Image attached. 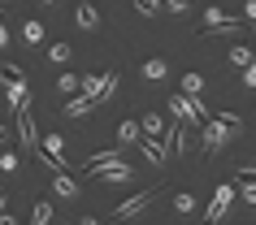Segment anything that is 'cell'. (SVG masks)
I'll return each instance as SVG.
<instances>
[{"label": "cell", "mask_w": 256, "mask_h": 225, "mask_svg": "<svg viewBox=\"0 0 256 225\" xmlns=\"http://www.w3.org/2000/svg\"><path fill=\"white\" fill-rule=\"evenodd\" d=\"M82 91L100 104V100H108V95L118 91V74H92V78H82Z\"/></svg>", "instance_id": "obj_1"}, {"label": "cell", "mask_w": 256, "mask_h": 225, "mask_svg": "<svg viewBox=\"0 0 256 225\" xmlns=\"http://www.w3.org/2000/svg\"><path fill=\"white\" fill-rule=\"evenodd\" d=\"M152 199H156V186H148V191H139V195H130L126 204H118V208H113V221H126V217H139V212L148 208Z\"/></svg>", "instance_id": "obj_2"}, {"label": "cell", "mask_w": 256, "mask_h": 225, "mask_svg": "<svg viewBox=\"0 0 256 225\" xmlns=\"http://www.w3.org/2000/svg\"><path fill=\"white\" fill-rule=\"evenodd\" d=\"M92 178H104V182H130V165L126 160H104V165H96V169H87Z\"/></svg>", "instance_id": "obj_3"}, {"label": "cell", "mask_w": 256, "mask_h": 225, "mask_svg": "<svg viewBox=\"0 0 256 225\" xmlns=\"http://www.w3.org/2000/svg\"><path fill=\"white\" fill-rule=\"evenodd\" d=\"M234 130V126H226V121L222 117H213V121H204V152H208V156H213L217 147L226 143V134Z\"/></svg>", "instance_id": "obj_4"}, {"label": "cell", "mask_w": 256, "mask_h": 225, "mask_svg": "<svg viewBox=\"0 0 256 225\" xmlns=\"http://www.w3.org/2000/svg\"><path fill=\"white\" fill-rule=\"evenodd\" d=\"M230 199H234V186H217V195H213V204H208V212H204V221H222L226 208H230Z\"/></svg>", "instance_id": "obj_5"}, {"label": "cell", "mask_w": 256, "mask_h": 225, "mask_svg": "<svg viewBox=\"0 0 256 225\" xmlns=\"http://www.w3.org/2000/svg\"><path fill=\"white\" fill-rule=\"evenodd\" d=\"M18 130H22V147H35V121H30V100L18 108Z\"/></svg>", "instance_id": "obj_6"}, {"label": "cell", "mask_w": 256, "mask_h": 225, "mask_svg": "<svg viewBox=\"0 0 256 225\" xmlns=\"http://www.w3.org/2000/svg\"><path fill=\"white\" fill-rule=\"evenodd\" d=\"M92 108H96V100H92V95H87V91H82V95H74V100H70V104H66V117H87Z\"/></svg>", "instance_id": "obj_7"}, {"label": "cell", "mask_w": 256, "mask_h": 225, "mask_svg": "<svg viewBox=\"0 0 256 225\" xmlns=\"http://www.w3.org/2000/svg\"><path fill=\"white\" fill-rule=\"evenodd\" d=\"M74 17H78L82 30H96V26H100V13H96L92 4H78V9H74Z\"/></svg>", "instance_id": "obj_8"}, {"label": "cell", "mask_w": 256, "mask_h": 225, "mask_svg": "<svg viewBox=\"0 0 256 225\" xmlns=\"http://www.w3.org/2000/svg\"><path fill=\"white\" fill-rule=\"evenodd\" d=\"M56 195H61V199H74V195H78V186H74V178H70L66 169H56Z\"/></svg>", "instance_id": "obj_9"}, {"label": "cell", "mask_w": 256, "mask_h": 225, "mask_svg": "<svg viewBox=\"0 0 256 225\" xmlns=\"http://www.w3.org/2000/svg\"><path fill=\"white\" fill-rule=\"evenodd\" d=\"M144 156H148L152 165H165V147L156 143V139H152V134H148V139H144Z\"/></svg>", "instance_id": "obj_10"}, {"label": "cell", "mask_w": 256, "mask_h": 225, "mask_svg": "<svg viewBox=\"0 0 256 225\" xmlns=\"http://www.w3.org/2000/svg\"><path fill=\"white\" fill-rule=\"evenodd\" d=\"M139 126H144V134H152V139H156V134L165 130V121L156 117V113H144V121H139Z\"/></svg>", "instance_id": "obj_11"}, {"label": "cell", "mask_w": 256, "mask_h": 225, "mask_svg": "<svg viewBox=\"0 0 256 225\" xmlns=\"http://www.w3.org/2000/svg\"><path fill=\"white\" fill-rule=\"evenodd\" d=\"M56 87H61L66 95H74V91H82V78H78V74H61V78H56Z\"/></svg>", "instance_id": "obj_12"}, {"label": "cell", "mask_w": 256, "mask_h": 225, "mask_svg": "<svg viewBox=\"0 0 256 225\" xmlns=\"http://www.w3.org/2000/svg\"><path fill=\"white\" fill-rule=\"evenodd\" d=\"M230 61H234V65H252V48H243V43H234V48H230Z\"/></svg>", "instance_id": "obj_13"}, {"label": "cell", "mask_w": 256, "mask_h": 225, "mask_svg": "<svg viewBox=\"0 0 256 225\" xmlns=\"http://www.w3.org/2000/svg\"><path fill=\"white\" fill-rule=\"evenodd\" d=\"M139 121H122V143H139Z\"/></svg>", "instance_id": "obj_14"}, {"label": "cell", "mask_w": 256, "mask_h": 225, "mask_svg": "<svg viewBox=\"0 0 256 225\" xmlns=\"http://www.w3.org/2000/svg\"><path fill=\"white\" fill-rule=\"evenodd\" d=\"M200 87H204L200 74H187V78H182V95H200Z\"/></svg>", "instance_id": "obj_15"}, {"label": "cell", "mask_w": 256, "mask_h": 225, "mask_svg": "<svg viewBox=\"0 0 256 225\" xmlns=\"http://www.w3.org/2000/svg\"><path fill=\"white\" fill-rule=\"evenodd\" d=\"M144 78H165V61H156V56H152L148 65H144Z\"/></svg>", "instance_id": "obj_16"}, {"label": "cell", "mask_w": 256, "mask_h": 225, "mask_svg": "<svg viewBox=\"0 0 256 225\" xmlns=\"http://www.w3.org/2000/svg\"><path fill=\"white\" fill-rule=\"evenodd\" d=\"M217 22H230V13H222V9H204V26H217Z\"/></svg>", "instance_id": "obj_17"}, {"label": "cell", "mask_w": 256, "mask_h": 225, "mask_svg": "<svg viewBox=\"0 0 256 225\" xmlns=\"http://www.w3.org/2000/svg\"><path fill=\"white\" fill-rule=\"evenodd\" d=\"M22 35H26L30 43H40V39H44V26H40V22H26V26H22Z\"/></svg>", "instance_id": "obj_18"}, {"label": "cell", "mask_w": 256, "mask_h": 225, "mask_svg": "<svg viewBox=\"0 0 256 225\" xmlns=\"http://www.w3.org/2000/svg\"><path fill=\"white\" fill-rule=\"evenodd\" d=\"M35 221H44V225L52 221V204H44V199H40V204H35Z\"/></svg>", "instance_id": "obj_19"}, {"label": "cell", "mask_w": 256, "mask_h": 225, "mask_svg": "<svg viewBox=\"0 0 256 225\" xmlns=\"http://www.w3.org/2000/svg\"><path fill=\"white\" fill-rule=\"evenodd\" d=\"M0 78H4V82H22V69H18V65H0Z\"/></svg>", "instance_id": "obj_20"}, {"label": "cell", "mask_w": 256, "mask_h": 225, "mask_svg": "<svg viewBox=\"0 0 256 225\" xmlns=\"http://www.w3.org/2000/svg\"><path fill=\"white\" fill-rule=\"evenodd\" d=\"M174 208H178V212H191V208H196V199L182 191V195H174Z\"/></svg>", "instance_id": "obj_21"}, {"label": "cell", "mask_w": 256, "mask_h": 225, "mask_svg": "<svg viewBox=\"0 0 256 225\" xmlns=\"http://www.w3.org/2000/svg\"><path fill=\"white\" fill-rule=\"evenodd\" d=\"M48 56H52V61H70V48H66V43H52V48H48Z\"/></svg>", "instance_id": "obj_22"}, {"label": "cell", "mask_w": 256, "mask_h": 225, "mask_svg": "<svg viewBox=\"0 0 256 225\" xmlns=\"http://www.w3.org/2000/svg\"><path fill=\"white\" fill-rule=\"evenodd\" d=\"M0 169H9V173L18 169V156H14V152H4V156H0Z\"/></svg>", "instance_id": "obj_23"}, {"label": "cell", "mask_w": 256, "mask_h": 225, "mask_svg": "<svg viewBox=\"0 0 256 225\" xmlns=\"http://www.w3.org/2000/svg\"><path fill=\"white\" fill-rule=\"evenodd\" d=\"M239 182H256V165H248V169H239Z\"/></svg>", "instance_id": "obj_24"}, {"label": "cell", "mask_w": 256, "mask_h": 225, "mask_svg": "<svg viewBox=\"0 0 256 225\" xmlns=\"http://www.w3.org/2000/svg\"><path fill=\"white\" fill-rule=\"evenodd\" d=\"M243 199H248V204H256V182H248V186H243Z\"/></svg>", "instance_id": "obj_25"}, {"label": "cell", "mask_w": 256, "mask_h": 225, "mask_svg": "<svg viewBox=\"0 0 256 225\" xmlns=\"http://www.w3.org/2000/svg\"><path fill=\"white\" fill-rule=\"evenodd\" d=\"M243 87H256V61L248 65V78H243Z\"/></svg>", "instance_id": "obj_26"}, {"label": "cell", "mask_w": 256, "mask_h": 225, "mask_svg": "<svg viewBox=\"0 0 256 225\" xmlns=\"http://www.w3.org/2000/svg\"><path fill=\"white\" fill-rule=\"evenodd\" d=\"M165 4H170L174 13H187V0H165Z\"/></svg>", "instance_id": "obj_27"}, {"label": "cell", "mask_w": 256, "mask_h": 225, "mask_svg": "<svg viewBox=\"0 0 256 225\" xmlns=\"http://www.w3.org/2000/svg\"><path fill=\"white\" fill-rule=\"evenodd\" d=\"M0 48H9V30L0 26Z\"/></svg>", "instance_id": "obj_28"}, {"label": "cell", "mask_w": 256, "mask_h": 225, "mask_svg": "<svg viewBox=\"0 0 256 225\" xmlns=\"http://www.w3.org/2000/svg\"><path fill=\"white\" fill-rule=\"evenodd\" d=\"M248 26H252V30H256V17H248Z\"/></svg>", "instance_id": "obj_29"}, {"label": "cell", "mask_w": 256, "mask_h": 225, "mask_svg": "<svg viewBox=\"0 0 256 225\" xmlns=\"http://www.w3.org/2000/svg\"><path fill=\"white\" fill-rule=\"evenodd\" d=\"M0 208H4V191H0Z\"/></svg>", "instance_id": "obj_30"}, {"label": "cell", "mask_w": 256, "mask_h": 225, "mask_svg": "<svg viewBox=\"0 0 256 225\" xmlns=\"http://www.w3.org/2000/svg\"><path fill=\"white\" fill-rule=\"evenodd\" d=\"M0 139H4V130H0Z\"/></svg>", "instance_id": "obj_31"}]
</instances>
